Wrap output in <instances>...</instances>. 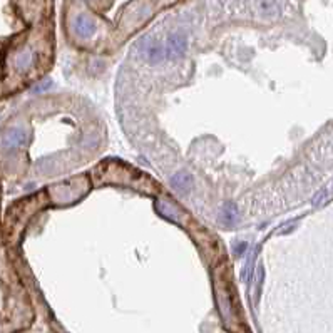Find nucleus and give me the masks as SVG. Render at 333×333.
<instances>
[{"mask_svg":"<svg viewBox=\"0 0 333 333\" xmlns=\"http://www.w3.org/2000/svg\"><path fill=\"white\" fill-rule=\"evenodd\" d=\"M141 54L147 62L157 64L166 57V49H163V46H159L154 41H143L141 42Z\"/></svg>","mask_w":333,"mask_h":333,"instance_id":"obj_1","label":"nucleus"},{"mask_svg":"<svg viewBox=\"0 0 333 333\" xmlns=\"http://www.w3.org/2000/svg\"><path fill=\"white\" fill-rule=\"evenodd\" d=\"M25 143H27V133L20 128L7 131L2 138V147H5V149H17V147L24 146Z\"/></svg>","mask_w":333,"mask_h":333,"instance_id":"obj_2","label":"nucleus"},{"mask_svg":"<svg viewBox=\"0 0 333 333\" xmlns=\"http://www.w3.org/2000/svg\"><path fill=\"white\" fill-rule=\"evenodd\" d=\"M186 52V39L183 36H171L166 46V57L171 60H176Z\"/></svg>","mask_w":333,"mask_h":333,"instance_id":"obj_3","label":"nucleus"},{"mask_svg":"<svg viewBox=\"0 0 333 333\" xmlns=\"http://www.w3.org/2000/svg\"><path fill=\"white\" fill-rule=\"evenodd\" d=\"M32 62H34V54L30 50H25L15 57V69L19 72H25L30 65H32Z\"/></svg>","mask_w":333,"mask_h":333,"instance_id":"obj_4","label":"nucleus"},{"mask_svg":"<svg viewBox=\"0 0 333 333\" xmlns=\"http://www.w3.org/2000/svg\"><path fill=\"white\" fill-rule=\"evenodd\" d=\"M173 186L179 191H188L191 188V178L186 173H179L173 178Z\"/></svg>","mask_w":333,"mask_h":333,"instance_id":"obj_5","label":"nucleus"},{"mask_svg":"<svg viewBox=\"0 0 333 333\" xmlns=\"http://www.w3.org/2000/svg\"><path fill=\"white\" fill-rule=\"evenodd\" d=\"M236 218V209L233 204H226L225 208L221 209V220L226 223H233Z\"/></svg>","mask_w":333,"mask_h":333,"instance_id":"obj_6","label":"nucleus"},{"mask_svg":"<svg viewBox=\"0 0 333 333\" xmlns=\"http://www.w3.org/2000/svg\"><path fill=\"white\" fill-rule=\"evenodd\" d=\"M76 29H77V32L82 34V36H87V34H91L94 30V25L93 24H86V22H84V24H77Z\"/></svg>","mask_w":333,"mask_h":333,"instance_id":"obj_7","label":"nucleus"}]
</instances>
